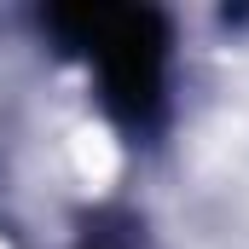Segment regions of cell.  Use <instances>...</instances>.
<instances>
[{
    "mask_svg": "<svg viewBox=\"0 0 249 249\" xmlns=\"http://www.w3.org/2000/svg\"><path fill=\"white\" fill-rule=\"evenodd\" d=\"M53 29L70 35V47H81L105 99L122 110L127 122H145L162 105V70H168V35L157 23V12H133V6H70L53 12Z\"/></svg>",
    "mask_w": 249,
    "mask_h": 249,
    "instance_id": "6da1fadb",
    "label": "cell"
}]
</instances>
